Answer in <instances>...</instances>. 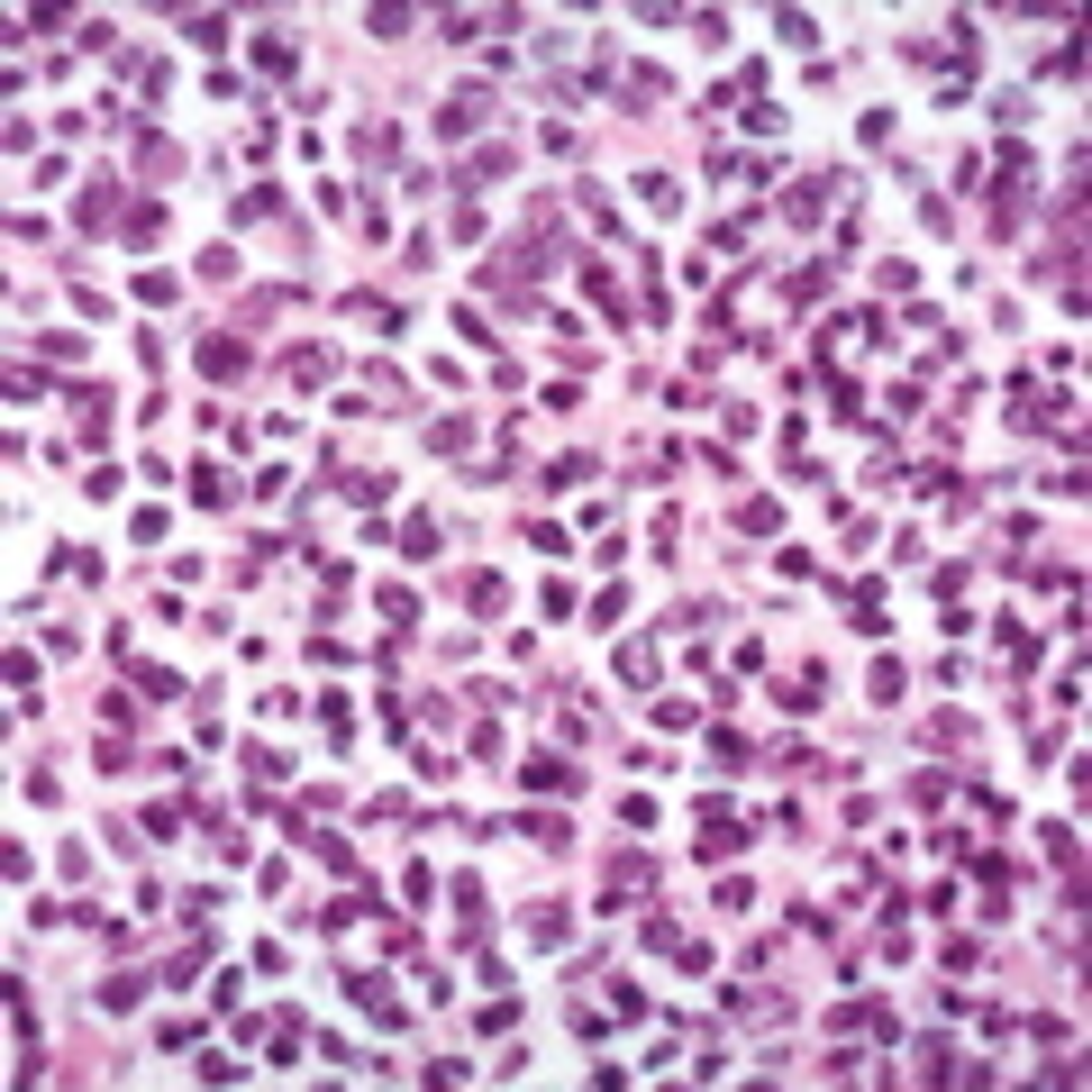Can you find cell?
<instances>
[{
  "label": "cell",
  "mask_w": 1092,
  "mask_h": 1092,
  "mask_svg": "<svg viewBox=\"0 0 1092 1092\" xmlns=\"http://www.w3.org/2000/svg\"><path fill=\"white\" fill-rule=\"evenodd\" d=\"M528 783H538V793H574L583 765H565V756H528Z\"/></svg>",
  "instance_id": "6da1fadb"
},
{
  "label": "cell",
  "mask_w": 1092,
  "mask_h": 1092,
  "mask_svg": "<svg viewBox=\"0 0 1092 1092\" xmlns=\"http://www.w3.org/2000/svg\"><path fill=\"white\" fill-rule=\"evenodd\" d=\"M619 674H629V683H656V647H647V637H629V647H619Z\"/></svg>",
  "instance_id": "7a4b0ae2"
},
{
  "label": "cell",
  "mask_w": 1092,
  "mask_h": 1092,
  "mask_svg": "<svg viewBox=\"0 0 1092 1092\" xmlns=\"http://www.w3.org/2000/svg\"><path fill=\"white\" fill-rule=\"evenodd\" d=\"M201 364H210V374H237V364H247V338H210Z\"/></svg>",
  "instance_id": "3957f363"
},
{
  "label": "cell",
  "mask_w": 1092,
  "mask_h": 1092,
  "mask_svg": "<svg viewBox=\"0 0 1092 1092\" xmlns=\"http://www.w3.org/2000/svg\"><path fill=\"white\" fill-rule=\"evenodd\" d=\"M182 37H192V46H228V19H219V10H192V19H182Z\"/></svg>",
  "instance_id": "277c9868"
},
{
  "label": "cell",
  "mask_w": 1092,
  "mask_h": 1092,
  "mask_svg": "<svg viewBox=\"0 0 1092 1092\" xmlns=\"http://www.w3.org/2000/svg\"><path fill=\"white\" fill-rule=\"evenodd\" d=\"M136 993H146L136 975H110V983H101V1011H136Z\"/></svg>",
  "instance_id": "5b68a950"
},
{
  "label": "cell",
  "mask_w": 1092,
  "mask_h": 1092,
  "mask_svg": "<svg viewBox=\"0 0 1092 1092\" xmlns=\"http://www.w3.org/2000/svg\"><path fill=\"white\" fill-rule=\"evenodd\" d=\"M401 556H437V520H410L401 528Z\"/></svg>",
  "instance_id": "8992f818"
}]
</instances>
